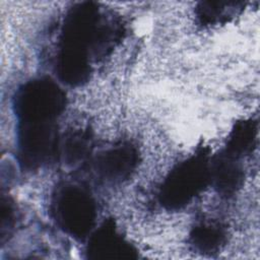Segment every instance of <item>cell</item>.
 <instances>
[{"label": "cell", "instance_id": "1", "mask_svg": "<svg viewBox=\"0 0 260 260\" xmlns=\"http://www.w3.org/2000/svg\"><path fill=\"white\" fill-rule=\"evenodd\" d=\"M58 213L64 228L72 234L81 235L93 221V202L87 194L78 189L66 190L59 200Z\"/></svg>", "mask_w": 260, "mask_h": 260}, {"label": "cell", "instance_id": "2", "mask_svg": "<svg viewBox=\"0 0 260 260\" xmlns=\"http://www.w3.org/2000/svg\"><path fill=\"white\" fill-rule=\"evenodd\" d=\"M205 167L198 161L190 160L182 165L167 182L164 195L169 204L179 205L193 196L204 184Z\"/></svg>", "mask_w": 260, "mask_h": 260}, {"label": "cell", "instance_id": "3", "mask_svg": "<svg viewBox=\"0 0 260 260\" xmlns=\"http://www.w3.org/2000/svg\"><path fill=\"white\" fill-rule=\"evenodd\" d=\"M135 162V153L132 148L119 147L109 151L102 160L100 171L111 179L122 178L128 175Z\"/></svg>", "mask_w": 260, "mask_h": 260}]
</instances>
